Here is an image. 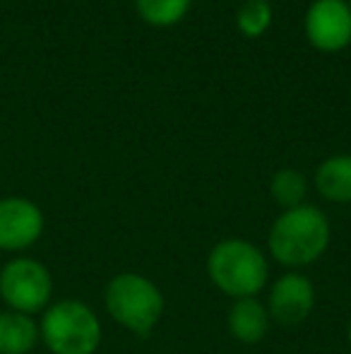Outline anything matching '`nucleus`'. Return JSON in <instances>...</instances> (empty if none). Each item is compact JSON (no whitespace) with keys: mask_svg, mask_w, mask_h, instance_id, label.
<instances>
[{"mask_svg":"<svg viewBox=\"0 0 351 354\" xmlns=\"http://www.w3.org/2000/svg\"><path fill=\"white\" fill-rule=\"evenodd\" d=\"M39 333L51 354H94L103 337L94 308L77 299L51 304L41 313Z\"/></svg>","mask_w":351,"mask_h":354,"instance_id":"nucleus-4","label":"nucleus"},{"mask_svg":"<svg viewBox=\"0 0 351 354\" xmlns=\"http://www.w3.org/2000/svg\"><path fill=\"white\" fill-rule=\"evenodd\" d=\"M332 239L330 219L320 207L299 205L284 210L272 222L267 234V251L279 266L299 270L313 266L325 256Z\"/></svg>","mask_w":351,"mask_h":354,"instance_id":"nucleus-1","label":"nucleus"},{"mask_svg":"<svg viewBox=\"0 0 351 354\" xmlns=\"http://www.w3.org/2000/svg\"><path fill=\"white\" fill-rule=\"evenodd\" d=\"M347 340H349V345H351V318H349V326H347Z\"/></svg>","mask_w":351,"mask_h":354,"instance_id":"nucleus-15","label":"nucleus"},{"mask_svg":"<svg viewBox=\"0 0 351 354\" xmlns=\"http://www.w3.org/2000/svg\"><path fill=\"white\" fill-rule=\"evenodd\" d=\"M106 313L132 335L147 337L164 316V294L150 277L121 272L111 277L103 292Z\"/></svg>","mask_w":351,"mask_h":354,"instance_id":"nucleus-3","label":"nucleus"},{"mask_svg":"<svg viewBox=\"0 0 351 354\" xmlns=\"http://www.w3.org/2000/svg\"><path fill=\"white\" fill-rule=\"evenodd\" d=\"M46 217L34 201L8 196L0 201V251L22 253L41 239Z\"/></svg>","mask_w":351,"mask_h":354,"instance_id":"nucleus-7","label":"nucleus"},{"mask_svg":"<svg viewBox=\"0 0 351 354\" xmlns=\"http://www.w3.org/2000/svg\"><path fill=\"white\" fill-rule=\"evenodd\" d=\"M53 277L41 261L29 256H14L0 268V299L10 311L43 313L51 306Z\"/></svg>","mask_w":351,"mask_h":354,"instance_id":"nucleus-5","label":"nucleus"},{"mask_svg":"<svg viewBox=\"0 0 351 354\" xmlns=\"http://www.w3.org/2000/svg\"><path fill=\"white\" fill-rule=\"evenodd\" d=\"M265 306L272 321L281 326H299L315 308V284L310 282V277L296 270L284 272L270 287Z\"/></svg>","mask_w":351,"mask_h":354,"instance_id":"nucleus-8","label":"nucleus"},{"mask_svg":"<svg viewBox=\"0 0 351 354\" xmlns=\"http://www.w3.org/2000/svg\"><path fill=\"white\" fill-rule=\"evenodd\" d=\"M207 277L229 299H250L265 289L270 277L267 256L245 239H224L207 253Z\"/></svg>","mask_w":351,"mask_h":354,"instance_id":"nucleus-2","label":"nucleus"},{"mask_svg":"<svg viewBox=\"0 0 351 354\" xmlns=\"http://www.w3.org/2000/svg\"><path fill=\"white\" fill-rule=\"evenodd\" d=\"M347 5H349V10H351V0H347Z\"/></svg>","mask_w":351,"mask_h":354,"instance_id":"nucleus-16","label":"nucleus"},{"mask_svg":"<svg viewBox=\"0 0 351 354\" xmlns=\"http://www.w3.org/2000/svg\"><path fill=\"white\" fill-rule=\"evenodd\" d=\"M270 196L284 210L291 207L305 205V196H308V181L301 171L296 169H279L274 176L270 178Z\"/></svg>","mask_w":351,"mask_h":354,"instance_id":"nucleus-12","label":"nucleus"},{"mask_svg":"<svg viewBox=\"0 0 351 354\" xmlns=\"http://www.w3.org/2000/svg\"><path fill=\"white\" fill-rule=\"evenodd\" d=\"M135 10L152 27H174L190 10V0H135Z\"/></svg>","mask_w":351,"mask_h":354,"instance_id":"nucleus-13","label":"nucleus"},{"mask_svg":"<svg viewBox=\"0 0 351 354\" xmlns=\"http://www.w3.org/2000/svg\"><path fill=\"white\" fill-rule=\"evenodd\" d=\"M270 311L258 297L250 299H236L229 308V318L226 326L234 340L243 342V345H258L265 340V335L270 333Z\"/></svg>","mask_w":351,"mask_h":354,"instance_id":"nucleus-9","label":"nucleus"},{"mask_svg":"<svg viewBox=\"0 0 351 354\" xmlns=\"http://www.w3.org/2000/svg\"><path fill=\"white\" fill-rule=\"evenodd\" d=\"M303 32L315 51H344L351 44V10L347 0H313L305 10Z\"/></svg>","mask_w":351,"mask_h":354,"instance_id":"nucleus-6","label":"nucleus"},{"mask_svg":"<svg viewBox=\"0 0 351 354\" xmlns=\"http://www.w3.org/2000/svg\"><path fill=\"white\" fill-rule=\"evenodd\" d=\"M236 27L245 39L263 37L272 27V5L270 0H245L236 12Z\"/></svg>","mask_w":351,"mask_h":354,"instance_id":"nucleus-14","label":"nucleus"},{"mask_svg":"<svg viewBox=\"0 0 351 354\" xmlns=\"http://www.w3.org/2000/svg\"><path fill=\"white\" fill-rule=\"evenodd\" d=\"M315 188L328 203H351V154H334L315 169Z\"/></svg>","mask_w":351,"mask_h":354,"instance_id":"nucleus-10","label":"nucleus"},{"mask_svg":"<svg viewBox=\"0 0 351 354\" xmlns=\"http://www.w3.org/2000/svg\"><path fill=\"white\" fill-rule=\"evenodd\" d=\"M41 340L34 316L17 311H0V354H29Z\"/></svg>","mask_w":351,"mask_h":354,"instance_id":"nucleus-11","label":"nucleus"}]
</instances>
